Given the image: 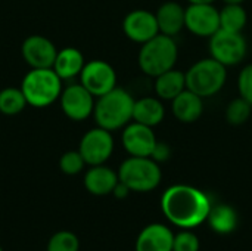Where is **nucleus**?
Returning <instances> with one entry per match:
<instances>
[{
  "label": "nucleus",
  "mask_w": 252,
  "mask_h": 251,
  "mask_svg": "<svg viewBox=\"0 0 252 251\" xmlns=\"http://www.w3.org/2000/svg\"><path fill=\"white\" fill-rule=\"evenodd\" d=\"M189 3H214L216 0H188Z\"/></svg>",
  "instance_id": "473e14b6"
},
{
  "label": "nucleus",
  "mask_w": 252,
  "mask_h": 251,
  "mask_svg": "<svg viewBox=\"0 0 252 251\" xmlns=\"http://www.w3.org/2000/svg\"><path fill=\"white\" fill-rule=\"evenodd\" d=\"M27 99L21 87H6L0 90V112L4 115H16L27 107Z\"/></svg>",
  "instance_id": "b1692460"
},
{
  "label": "nucleus",
  "mask_w": 252,
  "mask_h": 251,
  "mask_svg": "<svg viewBox=\"0 0 252 251\" xmlns=\"http://www.w3.org/2000/svg\"><path fill=\"white\" fill-rule=\"evenodd\" d=\"M227 81V67L214 58L196 61L186 71V87L207 99L217 95Z\"/></svg>",
  "instance_id": "423d86ee"
},
{
  "label": "nucleus",
  "mask_w": 252,
  "mask_h": 251,
  "mask_svg": "<svg viewBox=\"0 0 252 251\" xmlns=\"http://www.w3.org/2000/svg\"><path fill=\"white\" fill-rule=\"evenodd\" d=\"M238 90L239 96L247 99L252 105V64L245 65L238 75Z\"/></svg>",
  "instance_id": "c85d7f7f"
},
{
  "label": "nucleus",
  "mask_w": 252,
  "mask_h": 251,
  "mask_svg": "<svg viewBox=\"0 0 252 251\" xmlns=\"http://www.w3.org/2000/svg\"><path fill=\"white\" fill-rule=\"evenodd\" d=\"M174 234L164 223H151L145 226L134 244L136 251H173Z\"/></svg>",
  "instance_id": "2eb2a0df"
},
{
  "label": "nucleus",
  "mask_w": 252,
  "mask_h": 251,
  "mask_svg": "<svg viewBox=\"0 0 252 251\" xmlns=\"http://www.w3.org/2000/svg\"><path fill=\"white\" fill-rule=\"evenodd\" d=\"M0 251H3V249H1V247H0Z\"/></svg>",
  "instance_id": "72a5a7b5"
},
{
  "label": "nucleus",
  "mask_w": 252,
  "mask_h": 251,
  "mask_svg": "<svg viewBox=\"0 0 252 251\" xmlns=\"http://www.w3.org/2000/svg\"><path fill=\"white\" fill-rule=\"evenodd\" d=\"M170 157H171V148L168 146V143L158 141L157 145H155V148H154V152H152L151 158H154L157 163H164Z\"/></svg>",
  "instance_id": "c756f323"
},
{
  "label": "nucleus",
  "mask_w": 252,
  "mask_h": 251,
  "mask_svg": "<svg viewBox=\"0 0 252 251\" xmlns=\"http://www.w3.org/2000/svg\"><path fill=\"white\" fill-rule=\"evenodd\" d=\"M84 188L87 192L96 197H105L112 194L114 188L120 182L118 172L108 167L106 164L89 166V170L84 175Z\"/></svg>",
  "instance_id": "dca6fc26"
},
{
  "label": "nucleus",
  "mask_w": 252,
  "mask_h": 251,
  "mask_svg": "<svg viewBox=\"0 0 252 251\" xmlns=\"http://www.w3.org/2000/svg\"><path fill=\"white\" fill-rule=\"evenodd\" d=\"M46 251H80V240L71 231H59L47 241Z\"/></svg>",
  "instance_id": "a878e982"
},
{
  "label": "nucleus",
  "mask_w": 252,
  "mask_h": 251,
  "mask_svg": "<svg viewBox=\"0 0 252 251\" xmlns=\"http://www.w3.org/2000/svg\"><path fill=\"white\" fill-rule=\"evenodd\" d=\"M80 83L94 98H99L117 87V72L109 62L93 59L86 62L80 74Z\"/></svg>",
  "instance_id": "9b49d317"
},
{
  "label": "nucleus",
  "mask_w": 252,
  "mask_h": 251,
  "mask_svg": "<svg viewBox=\"0 0 252 251\" xmlns=\"http://www.w3.org/2000/svg\"><path fill=\"white\" fill-rule=\"evenodd\" d=\"M86 161L83 158V155L80 154V151H66L62 154L61 160H59V169L62 173L68 175V176H75L78 173H81L86 167Z\"/></svg>",
  "instance_id": "bb28decb"
},
{
  "label": "nucleus",
  "mask_w": 252,
  "mask_h": 251,
  "mask_svg": "<svg viewBox=\"0 0 252 251\" xmlns=\"http://www.w3.org/2000/svg\"><path fill=\"white\" fill-rule=\"evenodd\" d=\"M199 238L190 229H182V232L174 234L173 251H199Z\"/></svg>",
  "instance_id": "cd10ccee"
},
{
  "label": "nucleus",
  "mask_w": 252,
  "mask_h": 251,
  "mask_svg": "<svg viewBox=\"0 0 252 251\" xmlns=\"http://www.w3.org/2000/svg\"><path fill=\"white\" fill-rule=\"evenodd\" d=\"M165 117V108L158 96H145L134 101L133 121L142 123L149 127H155L162 123Z\"/></svg>",
  "instance_id": "aec40b11"
},
{
  "label": "nucleus",
  "mask_w": 252,
  "mask_h": 251,
  "mask_svg": "<svg viewBox=\"0 0 252 251\" xmlns=\"http://www.w3.org/2000/svg\"><path fill=\"white\" fill-rule=\"evenodd\" d=\"M186 87V72L171 68L158 77H155L154 90L155 95L161 101H173L177 95H180Z\"/></svg>",
  "instance_id": "4be33fe9"
},
{
  "label": "nucleus",
  "mask_w": 252,
  "mask_h": 251,
  "mask_svg": "<svg viewBox=\"0 0 252 251\" xmlns=\"http://www.w3.org/2000/svg\"><path fill=\"white\" fill-rule=\"evenodd\" d=\"M171 112L177 121L192 124L204 114V98L189 89H185L171 101Z\"/></svg>",
  "instance_id": "f3484780"
},
{
  "label": "nucleus",
  "mask_w": 252,
  "mask_h": 251,
  "mask_svg": "<svg viewBox=\"0 0 252 251\" xmlns=\"http://www.w3.org/2000/svg\"><path fill=\"white\" fill-rule=\"evenodd\" d=\"M208 226L219 235H229L238 229L239 216L238 212L229 204H213L207 217Z\"/></svg>",
  "instance_id": "412c9836"
},
{
  "label": "nucleus",
  "mask_w": 252,
  "mask_h": 251,
  "mask_svg": "<svg viewBox=\"0 0 252 251\" xmlns=\"http://www.w3.org/2000/svg\"><path fill=\"white\" fill-rule=\"evenodd\" d=\"M185 28L198 37H211L220 30V10L214 3H189L185 10Z\"/></svg>",
  "instance_id": "9d476101"
},
{
  "label": "nucleus",
  "mask_w": 252,
  "mask_h": 251,
  "mask_svg": "<svg viewBox=\"0 0 252 251\" xmlns=\"http://www.w3.org/2000/svg\"><path fill=\"white\" fill-rule=\"evenodd\" d=\"M115 148L112 132L103 127H93L87 130L80 139L78 151L83 155L87 166H99L105 164Z\"/></svg>",
  "instance_id": "6e6552de"
},
{
  "label": "nucleus",
  "mask_w": 252,
  "mask_h": 251,
  "mask_svg": "<svg viewBox=\"0 0 252 251\" xmlns=\"http://www.w3.org/2000/svg\"><path fill=\"white\" fill-rule=\"evenodd\" d=\"M131 191L128 189V186L127 185H124L123 182H118L117 183V186L114 188V191H112V195L115 197V198H118V200H124V198H127L128 197V194H130Z\"/></svg>",
  "instance_id": "7c9ffc66"
},
{
  "label": "nucleus",
  "mask_w": 252,
  "mask_h": 251,
  "mask_svg": "<svg viewBox=\"0 0 252 251\" xmlns=\"http://www.w3.org/2000/svg\"><path fill=\"white\" fill-rule=\"evenodd\" d=\"M86 59L81 50H78L77 47H63L58 50L52 68L62 80H72L75 77H80Z\"/></svg>",
  "instance_id": "6ab92c4d"
},
{
  "label": "nucleus",
  "mask_w": 252,
  "mask_h": 251,
  "mask_svg": "<svg viewBox=\"0 0 252 251\" xmlns=\"http://www.w3.org/2000/svg\"><path fill=\"white\" fill-rule=\"evenodd\" d=\"M210 197L186 183H176L161 195V210L165 219L180 229H195L207 222L211 210Z\"/></svg>",
  "instance_id": "f257e3e1"
},
{
  "label": "nucleus",
  "mask_w": 252,
  "mask_h": 251,
  "mask_svg": "<svg viewBox=\"0 0 252 251\" xmlns=\"http://www.w3.org/2000/svg\"><path fill=\"white\" fill-rule=\"evenodd\" d=\"M62 78L53 68H31L22 78L21 90L27 104L34 108H46L59 101L62 93Z\"/></svg>",
  "instance_id": "7ed1b4c3"
},
{
  "label": "nucleus",
  "mask_w": 252,
  "mask_h": 251,
  "mask_svg": "<svg viewBox=\"0 0 252 251\" xmlns=\"http://www.w3.org/2000/svg\"><path fill=\"white\" fill-rule=\"evenodd\" d=\"M21 53L30 68H52L58 49L50 38L34 34L22 41Z\"/></svg>",
  "instance_id": "4468645a"
},
{
  "label": "nucleus",
  "mask_w": 252,
  "mask_h": 251,
  "mask_svg": "<svg viewBox=\"0 0 252 251\" xmlns=\"http://www.w3.org/2000/svg\"><path fill=\"white\" fill-rule=\"evenodd\" d=\"M210 55L224 67L239 65L248 52V43L242 33L220 28L210 37Z\"/></svg>",
  "instance_id": "0eeeda50"
},
{
  "label": "nucleus",
  "mask_w": 252,
  "mask_h": 251,
  "mask_svg": "<svg viewBox=\"0 0 252 251\" xmlns=\"http://www.w3.org/2000/svg\"><path fill=\"white\" fill-rule=\"evenodd\" d=\"M245 0H223L224 4H242Z\"/></svg>",
  "instance_id": "2f4dec72"
},
{
  "label": "nucleus",
  "mask_w": 252,
  "mask_h": 251,
  "mask_svg": "<svg viewBox=\"0 0 252 251\" xmlns=\"http://www.w3.org/2000/svg\"><path fill=\"white\" fill-rule=\"evenodd\" d=\"M177 58L179 46L174 37L159 33L158 36L142 44L137 62L143 74L155 78L159 74L174 68Z\"/></svg>",
  "instance_id": "20e7f679"
},
{
  "label": "nucleus",
  "mask_w": 252,
  "mask_h": 251,
  "mask_svg": "<svg viewBox=\"0 0 252 251\" xmlns=\"http://www.w3.org/2000/svg\"><path fill=\"white\" fill-rule=\"evenodd\" d=\"M121 142L126 152L131 157H151L158 142L154 127L137 121H130L121 133Z\"/></svg>",
  "instance_id": "f8f14e48"
},
{
  "label": "nucleus",
  "mask_w": 252,
  "mask_h": 251,
  "mask_svg": "<svg viewBox=\"0 0 252 251\" xmlns=\"http://www.w3.org/2000/svg\"><path fill=\"white\" fill-rule=\"evenodd\" d=\"M226 121L232 126H242L252 118V105L242 96L232 99L224 111Z\"/></svg>",
  "instance_id": "393cba45"
},
{
  "label": "nucleus",
  "mask_w": 252,
  "mask_h": 251,
  "mask_svg": "<svg viewBox=\"0 0 252 251\" xmlns=\"http://www.w3.org/2000/svg\"><path fill=\"white\" fill-rule=\"evenodd\" d=\"M134 101L136 99L130 92L118 86L111 92L96 98L93 109L96 126L109 132L124 129L130 121H133Z\"/></svg>",
  "instance_id": "f03ea898"
},
{
  "label": "nucleus",
  "mask_w": 252,
  "mask_h": 251,
  "mask_svg": "<svg viewBox=\"0 0 252 251\" xmlns=\"http://www.w3.org/2000/svg\"><path fill=\"white\" fill-rule=\"evenodd\" d=\"M96 98L81 84L71 83L62 89L59 105L65 117L72 121H84L93 115Z\"/></svg>",
  "instance_id": "1a4fd4ad"
},
{
  "label": "nucleus",
  "mask_w": 252,
  "mask_h": 251,
  "mask_svg": "<svg viewBox=\"0 0 252 251\" xmlns=\"http://www.w3.org/2000/svg\"><path fill=\"white\" fill-rule=\"evenodd\" d=\"M118 178L131 192H151L159 186L162 172L154 158L130 155L120 164Z\"/></svg>",
  "instance_id": "39448f33"
},
{
  "label": "nucleus",
  "mask_w": 252,
  "mask_h": 251,
  "mask_svg": "<svg viewBox=\"0 0 252 251\" xmlns=\"http://www.w3.org/2000/svg\"><path fill=\"white\" fill-rule=\"evenodd\" d=\"M185 10L179 1H164L155 12L159 33L165 36H177L185 28Z\"/></svg>",
  "instance_id": "a211bd4d"
},
{
  "label": "nucleus",
  "mask_w": 252,
  "mask_h": 251,
  "mask_svg": "<svg viewBox=\"0 0 252 251\" xmlns=\"http://www.w3.org/2000/svg\"><path fill=\"white\" fill-rule=\"evenodd\" d=\"M123 31L126 37L134 43L143 44L159 34L155 12L146 9H134L123 19Z\"/></svg>",
  "instance_id": "ddd939ff"
},
{
  "label": "nucleus",
  "mask_w": 252,
  "mask_h": 251,
  "mask_svg": "<svg viewBox=\"0 0 252 251\" xmlns=\"http://www.w3.org/2000/svg\"><path fill=\"white\" fill-rule=\"evenodd\" d=\"M248 22V13L242 4H224L220 9V28L242 33Z\"/></svg>",
  "instance_id": "5701e85b"
}]
</instances>
